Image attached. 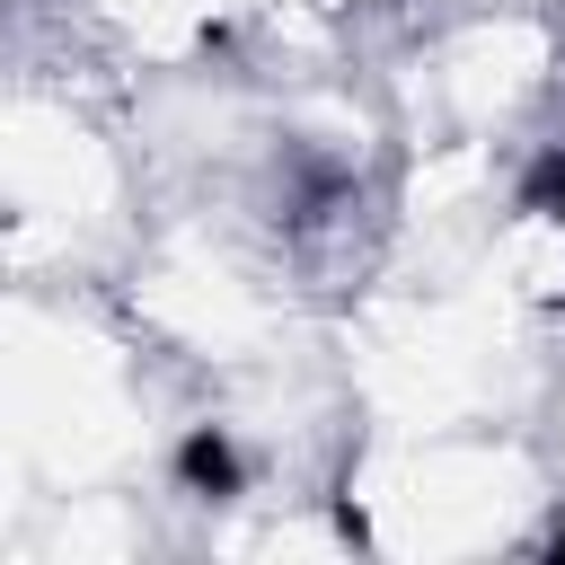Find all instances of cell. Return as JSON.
Wrapping results in <instances>:
<instances>
[{
	"mask_svg": "<svg viewBox=\"0 0 565 565\" xmlns=\"http://www.w3.org/2000/svg\"><path fill=\"white\" fill-rule=\"evenodd\" d=\"M547 556H565V530H556V539H547Z\"/></svg>",
	"mask_w": 565,
	"mask_h": 565,
	"instance_id": "3957f363",
	"label": "cell"
},
{
	"mask_svg": "<svg viewBox=\"0 0 565 565\" xmlns=\"http://www.w3.org/2000/svg\"><path fill=\"white\" fill-rule=\"evenodd\" d=\"M177 477H185L194 494H212V503H230V494L247 486V468H238V441H230L221 424H194V433L177 441Z\"/></svg>",
	"mask_w": 565,
	"mask_h": 565,
	"instance_id": "6da1fadb",
	"label": "cell"
},
{
	"mask_svg": "<svg viewBox=\"0 0 565 565\" xmlns=\"http://www.w3.org/2000/svg\"><path fill=\"white\" fill-rule=\"evenodd\" d=\"M521 212H539V221H565V141L530 168V185H521Z\"/></svg>",
	"mask_w": 565,
	"mask_h": 565,
	"instance_id": "7a4b0ae2",
	"label": "cell"
}]
</instances>
